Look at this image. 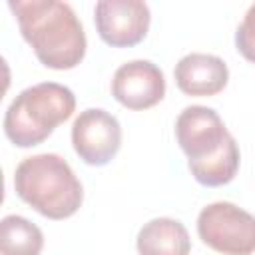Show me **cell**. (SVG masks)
<instances>
[{"label":"cell","mask_w":255,"mask_h":255,"mask_svg":"<svg viewBox=\"0 0 255 255\" xmlns=\"http://www.w3.org/2000/svg\"><path fill=\"white\" fill-rule=\"evenodd\" d=\"M22 38L50 70H72L86 56V34L70 4L58 0H10Z\"/></svg>","instance_id":"obj_1"},{"label":"cell","mask_w":255,"mask_h":255,"mask_svg":"<svg viewBox=\"0 0 255 255\" xmlns=\"http://www.w3.org/2000/svg\"><path fill=\"white\" fill-rule=\"evenodd\" d=\"M197 235L223 255L255 253V215L229 201L205 205L197 215Z\"/></svg>","instance_id":"obj_4"},{"label":"cell","mask_w":255,"mask_h":255,"mask_svg":"<svg viewBox=\"0 0 255 255\" xmlns=\"http://www.w3.org/2000/svg\"><path fill=\"white\" fill-rule=\"evenodd\" d=\"M94 22L100 38L112 48H131L149 30L151 14L145 2L100 0L94 6Z\"/></svg>","instance_id":"obj_6"},{"label":"cell","mask_w":255,"mask_h":255,"mask_svg":"<svg viewBox=\"0 0 255 255\" xmlns=\"http://www.w3.org/2000/svg\"><path fill=\"white\" fill-rule=\"evenodd\" d=\"M44 235L40 227L22 215H6L0 221L2 255H40Z\"/></svg>","instance_id":"obj_12"},{"label":"cell","mask_w":255,"mask_h":255,"mask_svg":"<svg viewBox=\"0 0 255 255\" xmlns=\"http://www.w3.org/2000/svg\"><path fill=\"white\" fill-rule=\"evenodd\" d=\"M14 189L24 203L54 221L72 217L84 201L80 179L58 153L24 157L14 171Z\"/></svg>","instance_id":"obj_2"},{"label":"cell","mask_w":255,"mask_h":255,"mask_svg":"<svg viewBox=\"0 0 255 255\" xmlns=\"http://www.w3.org/2000/svg\"><path fill=\"white\" fill-rule=\"evenodd\" d=\"M229 135L219 114L207 106H187L175 120V139L187 161H201L215 155Z\"/></svg>","instance_id":"obj_7"},{"label":"cell","mask_w":255,"mask_h":255,"mask_svg":"<svg viewBox=\"0 0 255 255\" xmlns=\"http://www.w3.org/2000/svg\"><path fill=\"white\" fill-rule=\"evenodd\" d=\"M112 96L128 110H147L165 96L163 72L149 60L122 64L112 78Z\"/></svg>","instance_id":"obj_8"},{"label":"cell","mask_w":255,"mask_h":255,"mask_svg":"<svg viewBox=\"0 0 255 255\" xmlns=\"http://www.w3.org/2000/svg\"><path fill=\"white\" fill-rule=\"evenodd\" d=\"M239 159L241 155H239L237 141L233 135H229V139L223 143V147L215 155L201 161H187V167L197 183L205 187H221L235 179L239 171Z\"/></svg>","instance_id":"obj_11"},{"label":"cell","mask_w":255,"mask_h":255,"mask_svg":"<svg viewBox=\"0 0 255 255\" xmlns=\"http://www.w3.org/2000/svg\"><path fill=\"white\" fill-rule=\"evenodd\" d=\"M76 110V96L58 82L22 90L4 114V133L16 147H34L48 139Z\"/></svg>","instance_id":"obj_3"},{"label":"cell","mask_w":255,"mask_h":255,"mask_svg":"<svg viewBox=\"0 0 255 255\" xmlns=\"http://www.w3.org/2000/svg\"><path fill=\"white\" fill-rule=\"evenodd\" d=\"M72 145L84 163L102 167L120 151V122L102 108H88L72 124Z\"/></svg>","instance_id":"obj_5"},{"label":"cell","mask_w":255,"mask_h":255,"mask_svg":"<svg viewBox=\"0 0 255 255\" xmlns=\"http://www.w3.org/2000/svg\"><path fill=\"white\" fill-rule=\"evenodd\" d=\"M135 247L139 255H189L191 239L185 225L171 217H155L143 223Z\"/></svg>","instance_id":"obj_10"},{"label":"cell","mask_w":255,"mask_h":255,"mask_svg":"<svg viewBox=\"0 0 255 255\" xmlns=\"http://www.w3.org/2000/svg\"><path fill=\"white\" fill-rule=\"evenodd\" d=\"M235 48L247 62L255 64V4L249 6V10L243 16V22L237 26Z\"/></svg>","instance_id":"obj_13"},{"label":"cell","mask_w":255,"mask_h":255,"mask_svg":"<svg viewBox=\"0 0 255 255\" xmlns=\"http://www.w3.org/2000/svg\"><path fill=\"white\" fill-rule=\"evenodd\" d=\"M173 76L177 88L185 96L207 98L223 92L229 80V70L219 56L191 52L175 64Z\"/></svg>","instance_id":"obj_9"}]
</instances>
